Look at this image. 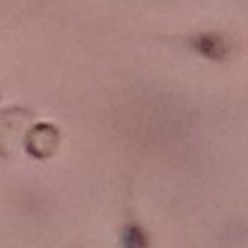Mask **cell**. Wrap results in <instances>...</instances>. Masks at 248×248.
<instances>
[{"mask_svg":"<svg viewBox=\"0 0 248 248\" xmlns=\"http://www.w3.org/2000/svg\"><path fill=\"white\" fill-rule=\"evenodd\" d=\"M124 246L126 248H147V238L143 231L136 225H130L124 231Z\"/></svg>","mask_w":248,"mask_h":248,"instance_id":"2","label":"cell"},{"mask_svg":"<svg viewBox=\"0 0 248 248\" xmlns=\"http://www.w3.org/2000/svg\"><path fill=\"white\" fill-rule=\"evenodd\" d=\"M194 48L198 52H202L203 56L207 58H213V60H221L225 56V43L221 41V37L217 35H200L194 39Z\"/></svg>","mask_w":248,"mask_h":248,"instance_id":"1","label":"cell"}]
</instances>
